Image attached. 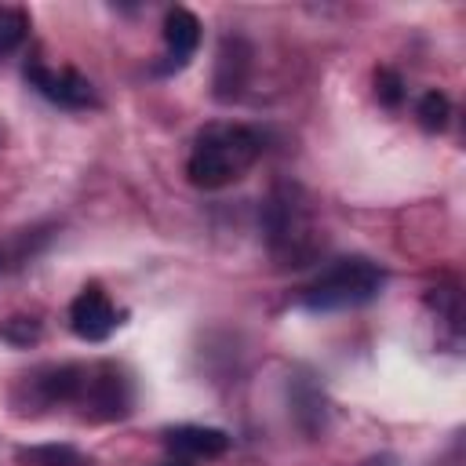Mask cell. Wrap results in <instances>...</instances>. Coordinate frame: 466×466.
<instances>
[{
	"label": "cell",
	"instance_id": "obj_4",
	"mask_svg": "<svg viewBox=\"0 0 466 466\" xmlns=\"http://www.w3.org/2000/svg\"><path fill=\"white\" fill-rule=\"evenodd\" d=\"M131 379L106 360L95 364H80V386L73 397V408H80L84 419L95 422H109V419H124L131 411Z\"/></svg>",
	"mask_w": 466,
	"mask_h": 466
},
{
	"label": "cell",
	"instance_id": "obj_13",
	"mask_svg": "<svg viewBox=\"0 0 466 466\" xmlns=\"http://www.w3.org/2000/svg\"><path fill=\"white\" fill-rule=\"evenodd\" d=\"M375 95H379V102H386V106H400V98H404L400 76H397L393 69H379V73H375Z\"/></svg>",
	"mask_w": 466,
	"mask_h": 466
},
{
	"label": "cell",
	"instance_id": "obj_3",
	"mask_svg": "<svg viewBox=\"0 0 466 466\" xmlns=\"http://www.w3.org/2000/svg\"><path fill=\"white\" fill-rule=\"evenodd\" d=\"M266 226H269V248H273L277 258H284L291 266H302L317 251V229H313L309 208H306V200L299 197L295 186H280L269 197Z\"/></svg>",
	"mask_w": 466,
	"mask_h": 466
},
{
	"label": "cell",
	"instance_id": "obj_9",
	"mask_svg": "<svg viewBox=\"0 0 466 466\" xmlns=\"http://www.w3.org/2000/svg\"><path fill=\"white\" fill-rule=\"evenodd\" d=\"M22 466H84V455L73 444H33L18 451Z\"/></svg>",
	"mask_w": 466,
	"mask_h": 466
},
{
	"label": "cell",
	"instance_id": "obj_8",
	"mask_svg": "<svg viewBox=\"0 0 466 466\" xmlns=\"http://www.w3.org/2000/svg\"><path fill=\"white\" fill-rule=\"evenodd\" d=\"M164 47H167V62L164 69H182L197 47H200V18L189 7H171L164 18Z\"/></svg>",
	"mask_w": 466,
	"mask_h": 466
},
{
	"label": "cell",
	"instance_id": "obj_6",
	"mask_svg": "<svg viewBox=\"0 0 466 466\" xmlns=\"http://www.w3.org/2000/svg\"><path fill=\"white\" fill-rule=\"evenodd\" d=\"M116 306L109 302V295L98 284H84L76 291V299L69 302V328L76 339L84 342H106L116 331Z\"/></svg>",
	"mask_w": 466,
	"mask_h": 466
},
{
	"label": "cell",
	"instance_id": "obj_1",
	"mask_svg": "<svg viewBox=\"0 0 466 466\" xmlns=\"http://www.w3.org/2000/svg\"><path fill=\"white\" fill-rule=\"evenodd\" d=\"M262 157V135L244 124H204L193 138L186 175L197 189H222L237 178H244L255 160Z\"/></svg>",
	"mask_w": 466,
	"mask_h": 466
},
{
	"label": "cell",
	"instance_id": "obj_10",
	"mask_svg": "<svg viewBox=\"0 0 466 466\" xmlns=\"http://www.w3.org/2000/svg\"><path fill=\"white\" fill-rule=\"evenodd\" d=\"M29 33V15L15 4H0V58H7Z\"/></svg>",
	"mask_w": 466,
	"mask_h": 466
},
{
	"label": "cell",
	"instance_id": "obj_2",
	"mask_svg": "<svg viewBox=\"0 0 466 466\" xmlns=\"http://www.w3.org/2000/svg\"><path fill=\"white\" fill-rule=\"evenodd\" d=\"M382 284H386V273L371 258H364V255L339 258L302 291V306L313 313L353 309V306L371 302L382 291Z\"/></svg>",
	"mask_w": 466,
	"mask_h": 466
},
{
	"label": "cell",
	"instance_id": "obj_7",
	"mask_svg": "<svg viewBox=\"0 0 466 466\" xmlns=\"http://www.w3.org/2000/svg\"><path fill=\"white\" fill-rule=\"evenodd\" d=\"M164 444L175 459L182 462H200V459H218L229 451V433L226 430H215V426H193V422H182V426H171L164 430Z\"/></svg>",
	"mask_w": 466,
	"mask_h": 466
},
{
	"label": "cell",
	"instance_id": "obj_11",
	"mask_svg": "<svg viewBox=\"0 0 466 466\" xmlns=\"http://www.w3.org/2000/svg\"><path fill=\"white\" fill-rule=\"evenodd\" d=\"M415 116H419V124H422L426 131H444V127H448V116H451L448 95L426 91V95L419 98V106H415Z\"/></svg>",
	"mask_w": 466,
	"mask_h": 466
},
{
	"label": "cell",
	"instance_id": "obj_12",
	"mask_svg": "<svg viewBox=\"0 0 466 466\" xmlns=\"http://www.w3.org/2000/svg\"><path fill=\"white\" fill-rule=\"evenodd\" d=\"M0 339H7L15 346H29V342L40 339V320H33V317H7L0 324Z\"/></svg>",
	"mask_w": 466,
	"mask_h": 466
},
{
	"label": "cell",
	"instance_id": "obj_5",
	"mask_svg": "<svg viewBox=\"0 0 466 466\" xmlns=\"http://www.w3.org/2000/svg\"><path fill=\"white\" fill-rule=\"evenodd\" d=\"M25 80H29L47 102H55V106H62V109H87V106L98 102L91 80H87L84 73L69 69V66L55 69V66L33 58V62H25Z\"/></svg>",
	"mask_w": 466,
	"mask_h": 466
}]
</instances>
